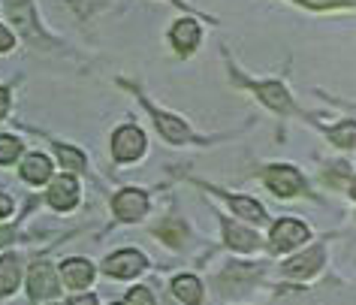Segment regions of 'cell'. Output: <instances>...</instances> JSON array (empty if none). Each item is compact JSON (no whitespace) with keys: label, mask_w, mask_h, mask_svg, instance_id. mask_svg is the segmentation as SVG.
Returning <instances> with one entry per match:
<instances>
[{"label":"cell","mask_w":356,"mask_h":305,"mask_svg":"<svg viewBox=\"0 0 356 305\" xmlns=\"http://www.w3.org/2000/svg\"><path fill=\"white\" fill-rule=\"evenodd\" d=\"M266 185H269L278 196H293L305 187V178H302V173L293 166H269L266 169Z\"/></svg>","instance_id":"obj_1"},{"label":"cell","mask_w":356,"mask_h":305,"mask_svg":"<svg viewBox=\"0 0 356 305\" xmlns=\"http://www.w3.org/2000/svg\"><path fill=\"white\" fill-rule=\"evenodd\" d=\"M145 151V133L139 127H121L112 136V155L118 160H136Z\"/></svg>","instance_id":"obj_2"},{"label":"cell","mask_w":356,"mask_h":305,"mask_svg":"<svg viewBox=\"0 0 356 305\" xmlns=\"http://www.w3.org/2000/svg\"><path fill=\"white\" fill-rule=\"evenodd\" d=\"M305 239H308V227L299 221L284 218L272 227V251H290V248L302 245Z\"/></svg>","instance_id":"obj_3"},{"label":"cell","mask_w":356,"mask_h":305,"mask_svg":"<svg viewBox=\"0 0 356 305\" xmlns=\"http://www.w3.org/2000/svg\"><path fill=\"white\" fill-rule=\"evenodd\" d=\"M28 287H31V296L33 299H51L58 296V278H55V269L49 263H37L31 269V278H28Z\"/></svg>","instance_id":"obj_4"},{"label":"cell","mask_w":356,"mask_h":305,"mask_svg":"<svg viewBox=\"0 0 356 305\" xmlns=\"http://www.w3.org/2000/svg\"><path fill=\"white\" fill-rule=\"evenodd\" d=\"M103 269L115 278H133L145 269V257H142L139 251H118V254H112L106 260Z\"/></svg>","instance_id":"obj_5"},{"label":"cell","mask_w":356,"mask_h":305,"mask_svg":"<svg viewBox=\"0 0 356 305\" xmlns=\"http://www.w3.org/2000/svg\"><path fill=\"white\" fill-rule=\"evenodd\" d=\"M112 209L121 221H139L148 212V196L142 191H121L112 200Z\"/></svg>","instance_id":"obj_6"},{"label":"cell","mask_w":356,"mask_h":305,"mask_svg":"<svg viewBox=\"0 0 356 305\" xmlns=\"http://www.w3.org/2000/svg\"><path fill=\"white\" fill-rule=\"evenodd\" d=\"M49 203L55 205V209H60V212L73 209V205L79 203V185H76V178H70V175L55 178V182H51V191H49Z\"/></svg>","instance_id":"obj_7"},{"label":"cell","mask_w":356,"mask_h":305,"mask_svg":"<svg viewBox=\"0 0 356 305\" xmlns=\"http://www.w3.org/2000/svg\"><path fill=\"white\" fill-rule=\"evenodd\" d=\"M169 40H172V46L181 52V55H191V52L200 46V24L193 19H181L169 31Z\"/></svg>","instance_id":"obj_8"},{"label":"cell","mask_w":356,"mask_h":305,"mask_svg":"<svg viewBox=\"0 0 356 305\" xmlns=\"http://www.w3.org/2000/svg\"><path fill=\"white\" fill-rule=\"evenodd\" d=\"M323 266V248H308L305 254H299V257H293L287 266H284V272L293 275V278H308V275H314L317 269Z\"/></svg>","instance_id":"obj_9"},{"label":"cell","mask_w":356,"mask_h":305,"mask_svg":"<svg viewBox=\"0 0 356 305\" xmlns=\"http://www.w3.org/2000/svg\"><path fill=\"white\" fill-rule=\"evenodd\" d=\"M254 91H257V97H260L266 106H272L275 112H293V100H290L287 88H284L281 82H263V85H254Z\"/></svg>","instance_id":"obj_10"},{"label":"cell","mask_w":356,"mask_h":305,"mask_svg":"<svg viewBox=\"0 0 356 305\" xmlns=\"http://www.w3.org/2000/svg\"><path fill=\"white\" fill-rule=\"evenodd\" d=\"M60 278H64L67 287H88L94 278V266L88 260H64L60 263Z\"/></svg>","instance_id":"obj_11"},{"label":"cell","mask_w":356,"mask_h":305,"mask_svg":"<svg viewBox=\"0 0 356 305\" xmlns=\"http://www.w3.org/2000/svg\"><path fill=\"white\" fill-rule=\"evenodd\" d=\"M22 281V260L19 257H0V296L13 293Z\"/></svg>","instance_id":"obj_12"},{"label":"cell","mask_w":356,"mask_h":305,"mask_svg":"<svg viewBox=\"0 0 356 305\" xmlns=\"http://www.w3.org/2000/svg\"><path fill=\"white\" fill-rule=\"evenodd\" d=\"M172 293L184 305H200L202 302V284L193 275H178L175 281H172Z\"/></svg>","instance_id":"obj_13"},{"label":"cell","mask_w":356,"mask_h":305,"mask_svg":"<svg viewBox=\"0 0 356 305\" xmlns=\"http://www.w3.org/2000/svg\"><path fill=\"white\" fill-rule=\"evenodd\" d=\"M154 124L169 142H188L191 139L184 121H178V118H172V115H166V112H154Z\"/></svg>","instance_id":"obj_14"},{"label":"cell","mask_w":356,"mask_h":305,"mask_svg":"<svg viewBox=\"0 0 356 305\" xmlns=\"http://www.w3.org/2000/svg\"><path fill=\"white\" fill-rule=\"evenodd\" d=\"M22 175L28 178L31 185L49 182V175H51V164H49V157H42V155H31V157H24V164H22Z\"/></svg>","instance_id":"obj_15"},{"label":"cell","mask_w":356,"mask_h":305,"mask_svg":"<svg viewBox=\"0 0 356 305\" xmlns=\"http://www.w3.org/2000/svg\"><path fill=\"white\" fill-rule=\"evenodd\" d=\"M224 233H227V242H229V245H233L236 251H254V248H257V236H254V233L236 227L233 221H224Z\"/></svg>","instance_id":"obj_16"},{"label":"cell","mask_w":356,"mask_h":305,"mask_svg":"<svg viewBox=\"0 0 356 305\" xmlns=\"http://www.w3.org/2000/svg\"><path fill=\"white\" fill-rule=\"evenodd\" d=\"M229 205H233L236 214H242V218H248V221H263L266 218L263 205L257 200H248V196H229Z\"/></svg>","instance_id":"obj_17"},{"label":"cell","mask_w":356,"mask_h":305,"mask_svg":"<svg viewBox=\"0 0 356 305\" xmlns=\"http://www.w3.org/2000/svg\"><path fill=\"white\" fill-rule=\"evenodd\" d=\"M329 139L341 148H353L356 146V121H341L338 127L329 130Z\"/></svg>","instance_id":"obj_18"},{"label":"cell","mask_w":356,"mask_h":305,"mask_svg":"<svg viewBox=\"0 0 356 305\" xmlns=\"http://www.w3.org/2000/svg\"><path fill=\"white\" fill-rule=\"evenodd\" d=\"M55 151H58V160L64 166H70V169H85V155H82V151H76V148H70V146H58Z\"/></svg>","instance_id":"obj_19"},{"label":"cell","mask_w":356,"mask_h":305,"mask_svg":"<svg viewBox=\"0 0 356 305\" xmlns=\"http://www.w3.org/2000/svg\"><path fill=\"white\" fill-rule=\"evenodd\" d=\"M22 155V142L15 136H0V164H13Z\"/></svg>","instance_id":"obj_20"},{"label":"cell","mask_w":356,"mask_h":305,"mask_svg":"<svg viewBox=\"0 0 356 305\" xmlns=\"http://www.w3.org/2000/svg\"><path fill=\"white\" fill-rule=\"evenodd\" d=\"M157 233H160V236H166L169 245H178V242L184 239V227H181L178 221H166V224H160Z\"/></svg>","instance_id":"obj_21"},{"label":"cell","mask_w":356,"mask_h":305,"mask_svg":"<svg viewBox=\"0 0 356 305\" xmlns=\"http://www.w3.org/2000/svg\"><path fill=\"white\" fill-rule=\"evenodd\" d=\"M127 305H154V296H151L148 287H133L127 293Z\"/></svg>","instance_id":"obj_22"},{"label":"cell","mask_w":356,"mask_h":305,"mask_svg":"<svg viewBox=\"0 0 356 305\" xmlns=\"http://www.w3.org/2000/svg\"><path fill=\"white\" fill-rule=\"evenodd\" d=\"M311 10H326V6H356V0H299Z\"/></svg>","instance_id":"obj_23"},{"label":"cell","mask_w":356,"mask_h":305,"mask_svg":"<svg viewBox=\"0 0 356 305\" xmlns=\"http://www.w3.org/2000/svg\"><path fill=\"white\" fill-rule=\"evenodd\" d=\"M15 46V40H13V33L6 31V28H0V52H10Z\"/></svg>","instance_id":"obj_24"},{"label":"cell","mask_w":356,"mask_h":305,"mask_svg":"<svg viewBox=\"0 0 356 305\" xmlns=\"http://www.w3.org/2000/svg\"><path fill=\"white\" fill-rule=\"evenodd\" d=\"M6 214H13V200L6 194H0V218H6Z\"/></svg>","instance_id":"obj_25"},{"label":"cell","mask_w":356,"mask_h":305,"mask_svg":"<svg viewBox=\"0 0 356 305\" xmlns=\"http://www.w3.org/2000/svg\"><path fill=\"white\" fill-rule=\"evenodd\" d=\"M6 109H10V94H6L3 88H0V118L6 115Z\"/></svg>","instance_id":"obj_26"},{"label":"cell","mask_w":356,"mask_h":305,"mask_svg":"<svg viewBox=\"0 0 356 305\" xmlns=\"http://www.w3.org/2000/svg\"><path fill=\"white\" fill-rule=\"evenodd\" d=\"M70 305H97V296H91V293H88V296H76Z\"/></svg>","instance_id":"obj_27"},{"label":"cell","mask_w":356,"mask_h":305,"mask_svg":"<svg viewBox=\"0 0 356 305\" xmlns=\"http://www.w3.org/2000/svg\"><path fill=\"white\" fill-rule=\"evenodd\" d=\"M13 239V233L10 230H3V227H0V248H3L6 245V242H10Z\"/></svg>","instance_id":"obj_28"},{"label":"cell","mask_w":356,"mask_h":305,"mask_svg":"<svg viewBox=\"0 0 356 305\" xmlns=\"http://www.w3.org/2000/svg\"><path fill=\"white\" fill-rule=\"evenodd\" d=\"M350 194L356 196V178H353V185H350Z\"/></svg>","instance_id":"obj_29"},{"label":"cell","mask_w":356,"mask_h":305,"mask_svg":"<svg viewBox=\"0 0 356 305\" xmlns=\"http://www.w3.org/2000/svg\"><path fill=\"white\" fill-rule=\"evenodd\" d=\"M172 3H181V0H172Z\"/></svg>","instance_id":"obj_30"}]
</instances>
